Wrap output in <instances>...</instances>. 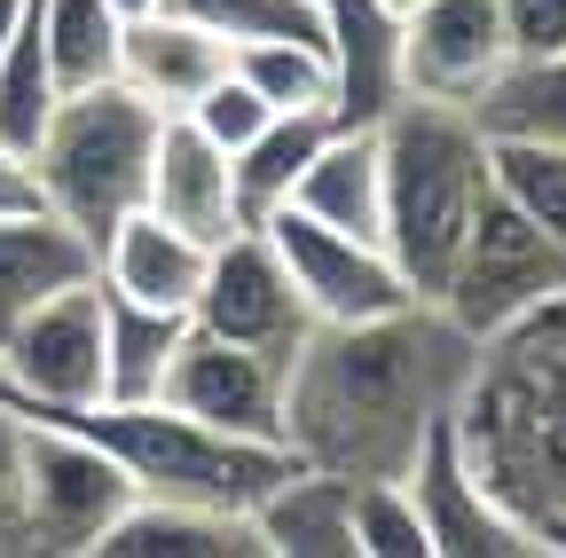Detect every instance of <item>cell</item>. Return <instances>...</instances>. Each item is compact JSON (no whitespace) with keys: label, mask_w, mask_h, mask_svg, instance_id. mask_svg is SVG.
<instances>
[{"label":"cell","mask_w":566,"mask_h":558,"mask_svg":"<svg viewBox=\"0 0 566 558\" xmlns=\"http://www.w3.org/2000/svg\"><path fill=\"white\" fill-rule=\"evenodd\" d=\"M480 362V338L433 299L363 323H315L283 370V449L346 480H409L433 425H449Z\"/></svg>","instance_id":"obj_1"},{"label":"cell","mask_w":566,"mask_h":558,"mask_svg":"<svg viewBox=\"0 0 566 558\" xmlns=\"http://www.w3.org/2000/svg\"><path fill=\"white\" fill-rule=\"evenodd\" d=\"M457 441L543 550H566V292L480 346Z\"/></svg>","instance_id":"obj_2"},{"label":"cell","mask_w":566,"mask_h":558,"mask_svg":"<svg viewBox=\"0 0 566 558\" xmlns=\"http://www.w3.org/2000/svg\"><path fill=\"white\" fill-rule=\"evenodd\" d=\"M378 166H386V252L417 299L441 292L457 244L472 236L480 204L495 197L488 134L464 103L401 95L378 118Z\"/></svg>","instance_id":"obj_3"},{"label":"cell","mask_w":566,"mask_h":558,"mask_svg":"<svg viewBox=\"0 0 566 558\" xmlns=\"http://www.w3.org/2000/svg\"><path fill=\"white\" fill-rule=\"evenodd\" d=\"M24 417H55V425L87 433L95 449H111L118 472L134 480V496H174V504H212V512H252L300 464L283 441L212 433L174 401H87V409H24Z\"/></svg>","instance_id":"obj_4"},{"label":"cell","mask_w":566,"mask_h":558,"mask_svg":"<svg viewBox=\"0 0 566 558\" xmlns=\"http://www.w3.org/2000/svg\"><path fill=\"white\" fill-rule=\"evenodd\" d=\"M158 110L142 103L126 80H95L55 95L40 143H32V173L48 213L71 221L87 244H103L142 197H150V158H158Z\"/></svg>","instance_id":"obj_5"},{"label":"cell","mask_w":566,"mask_h":558,"mask_svg":"<svg viewBox=\"0 0 566 558\" xmlns=\"http://www.w3.org/2000/svg\"><path fill=\"white\" fill-rule=\"evenodd\" d=\"M558 292H566L558 244L520 213L504 189H495V197L480 204L472 236L457 244V260H449V275H441L433 307H441L457 330H472V338L488 346V338H504L512 323H527L535 307H551Z\"/></svg>","instance_id":"obj_6"},{"label":"cell","mask_w":566,"mask_h":558,"mask_svg":"<svg viewBox=\"0 0 566 558\" xmlns=\"http://www.w3.org/2000/svg\"><path fill=\"white\" fill-rule=\"evenodd\" d=\"M24 417V409H17ZM134 504V480L118 472L111 449L87 433L55 425V417H24V464H17V519L32 550L55 558H95L103 527Z\"/></svg>","instance_id":"obj_7"},{"label":"cell","mask_w":566,"mask_h":558,"mask_svg":"<svg viewBox=\"0 0 566 558\" xmlns=\"http://www.w3.org/2000/svg\"><path fill=\"white\" fill-rule=\"evenodd\" d=\"M0 401L17 409H87L103 401V275L48 292L0 330Z\"/></svg>","instance_id":"obj_8"},{"label":"cell","mask_w":566,"mask_h":558,"mask_svg":"<svg viewBox=\"0 0 566 558\" xmlns=\"http://www.w3.org/2000/svg\"><path fill=\"white\" fill-rule=\"evenodd\" d=\"M189 323L212 330V338L260 346V355H275V362H292L300 338L315 330V315H307V299H300V284H292V267L275 260L268 229H237L229 244H212Z\"/></svg>","instance_id":"obj_9"},{"label":"cell","mask_w":566,"mask_h":558,"mask_svg":"<svg viewBox=\"0 0 566 558\" xmlns=\"http://www.w3.org/2000/svg\"><path fill=\"white\" fill-rule=\"evenodd\" d=\"M252 229H268L275 260L292 267V284H300V299H307V315H315V323H363V315H386V307L417 299V292L401 284L394 252H386V244H370V236L323 229V221L292 213V204H275V213H268V221H252Z\"/></svg>","instance_id":"obj_10"},{"label":"cell","mask_w":566,"mask_h":558,"mask_svg":"<svg viewBox=\"0 0 566 558\" xmlns=\"http://www.w3.org/2000/svg\"><path fill=\"white\" fill-rule=\"evenodd\" d=\"M409 504L424 519L433 558H543V543L495 504V487L472 472V456L457 441V417L424 433V449L409 464Z\"/></svg>","instance_id":"obj_11"},{"label":"cell","mask_w":566,"mask_h":558,"mask_svg":"<svg viewBox=\"0 0 566 558\" xmlns=\"http://www.w3.org/2000/svg\"><path fill=\"white\" fill-rule=\"evenodd\" d=\"M283 370L292 362L260 355V346H237V338H212V330L189 323L158 401H174L181 417H197V425H212V433L283 441Z\"/></svg>","instance_id":"obj_12"},{"label":"cell","mask_w":566,"mask_h":558,"mask_svg":"<svg viewBox=\"0 0 566 558\" xmlns=\"http://www.w3.org/2000/svg\"><path fill=\"white\" fill-rule=\"evenodd\" d=\"M512 63L495 0H409L401 9V95L424 103H480Z\"/></svg>","instance_id":"obj_13"},{"label":"cell","mask_w":566,"mask_h":558,"mask_svg":"<svg viewBox=\"0 0 566 558\" xmlns=\"http://www.w3.org/2000/svg\"><path fill=\"white\" fill-rule=\"evenodd\" d=\"M150 204L158 221L189 229L197 244H229L244 221V204H237V158L221 143H205V134L189 118H166L158 126V158H150Z\"/></svg>","instance_id":"obj_14"},{"label":"cell","mask_w":566,"mask_h":558,"mask_svg":"<svg viewBox=\"0 0 566 558\" xmlns=\"http://www.w3.org/2000/svg\"><path fill=\"white\" fill-rule=\"evenodd\" d=\"M229 40L221 32H205L197 17H181V9H150V17H134L126 32H118V80L150 103L158 118H181L212 80L229 72Z\"/></svg>","instance_id":"obj_15"},{"label":"cell","mask_w":566,"mask_h":558,"mask_svg":"<svg viewBox=\"0 0 566 558\" xmlns=\"http://www.w3.org/2000/svg\"><path fill=\"white\" fill-rule=\"evenodd\" d=\"M331 80H338V118L378 126L401 103V9L394 0H315Z\"/></svg>","instance_id":"obj_16"},{"label":"cell","mask_w":566,"mask_h":558,"mask_svg":"<svg viewBox=\"0 0 566 558\" xmlns=\"http://www.w3.org/2000/svg\"><path fill=\"white\" fill-rule=\"evenodd\" d=\"M205 260H212V244H197V236H189V229H174V221H158L150 204H134V213L95 244V275H103V292L142 299V307H174V315H189V307H197Z\"/></svg>","instance_id":"obj_17"},{"label":"cell","mask_w":566,"mask_h":558,"mask_svg":"<svg viewBox=\"0 0 566 558\" xmlns=\"http://www.w3.org/2000/svg\"><path fill=\"white\" fill-rule=\"evenodd\" d=\"M260 558H363L354 543V480L323 464H292L252 504Z\"/></svg>","instance_id":"obj_18"},{"label":"cell","mask_w":566,"mask_h":558,"mask_svg":"<svg viewBox=\"0 0 566 558\" xmlns=\"http://www.w3.org/2000/svg\"><path fill=\"white\" fill-rule=\"evenodd\" d=\"M283 204H292V213H307V221H323V229H346V236L386 244V166H378V126H346V118H338Z\"/></svg>","instance_id":"obj_19"},{"label":"cell","mask_w":566,"mask_h":558,"mask_svg":"<svg viewBox=\"0 0 566 558\" xmlns=\"http://www.w3.org/2000/svg\"><path fill=\"white\" fill-rule=\"evenodd\" d=\"M95 558H260L252 512H212V504H174V496H134Z\"/></svg>","instance_id":"obj_20"},{"label":"cell","mask_w":566,"mask_h":558,"mask_svg":"<svg viewBox=\"0 0 566 558\" xmlns=\"http://www.w3.org/2000/svg\"><path fill=\"white\" fill-rule=\"evenodd\" d=\"M95 275V244L55 213H0V330L48 292Z\"/></svg>","instance_id":"obj_21"},{"label":"cell","mask_w":566,"mask_h":558,"mask_svg":"<svg viewBox=\"0 0 566 558\" xmlns=\"http://www.w3.org/2000/svg\"><path fill=\"white\" fill-rule=\"evenodd\" d=\"M181 338H189V315L103 292V401H158Z\"/></svg>","instance_id":"obj_22"},{"label":"cell","mask_w":566,"mask_h":558,"mask_svg":"<svg viewBox=\"0 0 566 558\" xmlns=\"http://www.w3.org/2000/svg\"><path fill=\"white\" fill-rule=\"evenodd\" d=\"M488 143H566V48L520 55L495 72V87L472 103Z\"/></svg>","instance_id":"obj_23"},{"label":"cell","mask_w":566,"mask_h":558,"mask_svg":"<svg viewBox=\"0 0 566 558\" xmlns=\"http://www.w3.org/2000/svg\"><path fill=\"white\" fill-rule=\"evenodd\" d=\"M331 126H338V110H275L237 150V204H244V221H268L275 204L292 197V181L307 173V158L323 150Z\"/></svg>","instance_id":"obj_24"},{"label":"cell","mask_w":566,"mask_h":558,"mask_svg":"<svg viewBox=\"0 0 566 558\" xmlns=\"http://www.w3.org/2000/svg\"><path fill=\"white\" fill-rule=\"evenodd\" d=\"M40 17V40H48V63H55V87H95V80H118V32L126 17L111 0H32Z\"/></svg>","instance_id":"obj_25"},{"label":"cell","mask_w":566,"mask_h":558,"mask_svg":"<svg viewBox=\"0 0 566 558\" xmlns=\"http://www.w3.org/2000/svg\"><path fill=\"white\" fill-rule=\"evenodd\" d=\"M229 72L268 110H338V80H331V48L323 40H237Z\"/></svg>","instance_id":"obj_26"},{"label":"cell","mask_w":566,"mask_h":558,"mask_svg":"<svg viewBox=\"0 0 566 558\" xmlns=\"http://www.w3.org/2000/svg\"><path fill=\"white\" fill-rule=\"evenodd\" d=\"M55 95H63V87H55V63H48L40 17L24 9L9 55H0V143L32 150V143H40V126H48V110H55Z\"/></svg>","instance_id":"obj_27"},{"label":"cell","mask_w":566,"mask_h":558,"mask_svg":"<svg viewBox=\"0 0 566 558\" xmlns=\"http://www.w3.org/2000/svg\"><path fill=\"white\" fill-rule=\"evenodd\" d=\"M488 158H495V189H504L566 260V143H488Z\"/></svg>","instance_id":"obj_28"},{"label":"cell","mask_w":566,"mask_h":558,"mask_svg":"<svg viewBox=\"0 0 566 558\" xmlns=\"http://www.w3.org/2000/svg\"><path fill=\"white\" fill-rule=\"evenodd\" d=\"M166 9L197 17L205 32H221L229 48L237 40H323L315 0H166Z\"/></svg>","instance_id":"obj_29"},{"label":"cell","mask_w":566,"mask_h":558,"mask_svg":"<svg viewBox=\"0 0 566 558\" xmlns=\"http://www.w3.org/2000/svg\"><path fill=\"white\" fill-rule=\"evenodd\" d=\"M354 543H363V558H433L409 480H354Z\"/></svg>","instance_id":"obj_30"},{"label":"cell","mask_w":566,"mask_h":558,"mask_svg":"<svg viewBox=\"0 0 566 558\" xmlns=\"http://www.w3.org/2000/svg\"><path fill=\"white\" fill-rule=\"evenodd\" d=\"M181 118H189V126L205 134V143H221V150L237 158V150L252 143V134H260V126H268L275 110H268V103H260V95H252V87H244L237 72H221V80H212V87H205V95H197V103H189Z\"/></svg>","instance_id":"obj_31"},{"label":"cell","mask_w":566,"mask_h":558,"mask_svg":"<svg viewBox=\"0 0 566 558\" xmlns=\"http://www.w3.org/2000/svg\"><path fill=\"white\" fill-rule=\"evenodd\" d=\"M495 17H504L512 63H520V55H558V48H566V0H495Z\"/></svg>","instance_id":"obj_32"},{"label":"cell","mask_w":566,"mask_h":558,"mask_svg":"<svg viewBox=\"0 0 566 558\" xmlns=\"http://www.w3.org/2000/svg\"><path fill=\"white\" fill-rule=\"evenodd\" d=\"M17 464H24V417L0 401V550H32L17 519Z\"/></svg>","instance_id":"obj_33"},{"label":"cell","mask_w":566,"mask_h":558,"mask_svg":"<svg viewBox=\"0 0 566 558\" xmlns=\"http://www.w3.org/2000/svg\"><path fill=\"white\" fill-rule=\"evenodd\" d=\"M0 213H48L40 173H32V150H17V143H0Z\"/></svg>","instance_id":"obj_34"},{"label":"cell","mask_w":566,"mask_h":558,"mask_svg":"<svg viewBox=\"0 0 566 558\" xmlns=\"http://www.w3.org/2000/svg\"><path fill=\"white\" fill-rule=\"evenodd\" d=\"M24 9H32V0H0V55H9V40H17V24H24Z\"/></svg>","instance_id":"obj_35"},{"label":"cell","mask_w":566,"mask_h":558,"mask_svg":"<svg viewBox=\"0 0 566 558\" xmlns=\"http://www.w3.org/2000/svg\"><path fill=\"white\" fill-rule=\"evenodd\" d=\"M111 9H118V17L134 24V17H150V9H166V0H111Z\"/></svg>","instance_id":"obj_36"},{"label":"cell","mask_w":566,"mask_h":558,"mask_svg":"<svg viewBox=\"0 0 566 558\" xmlns=\"http://www.w3.org/2000/svg\"><path fill=\"white\" fill-rule=\"evenodd\" d=\"M394 9H409V0H394Z\"/></svg>","instance_id":"obj_37"}]
</instances>
